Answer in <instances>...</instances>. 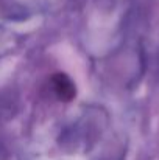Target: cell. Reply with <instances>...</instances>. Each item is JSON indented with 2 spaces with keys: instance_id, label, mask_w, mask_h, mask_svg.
Wrapping results in <instances>:
<instances>
[{
  "instance_id": "obj_1",
  "label": "cell",
  "mask_w": 159,
  "mask_h": 160,
  "mask_svg": "<svg viewBox=\"0 0 159 160\" xmlns=\"http://www.w3.org/2000/svg\"><path fill=\"white\" fill-rule=\"evenodd\" d=\"M50 89L53 97L62 103H69L77 95V87L73 81L66 73H55L50 78Z\"/></svg>"
}]
</instances>
